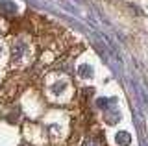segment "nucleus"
Listing matches in <instances>:
<instances>
[{"label": "nucleus", "instance_id": "nucleus-1", "mask_svg": "<svg viewBox=\"0 0 148 146\" xmlns=\"http://www.w3.org/2000/svg\"><path fill=\"white\" fill-rule=\"evenodd\" d=\"M26 52H28V44L24 41H15V43H13V46H11L13 61H21V59L26 56Z\"/></svg>", "mask_w": 148, "mask_h": 146}, {"label": "nucleus", "instance_id": "nucleus-2", "mask_svg": "<svg viewBox=\"0 0 148 146\" xmlns=\"http://www.w3.org/2000/svg\"><path fill=\"white\" fill-rule=\"evenodd\" d=\"M0 13H2V15H15L17 6L13 2H9V0H2V2H0Z\"/></svg>", "mask_w": 148, "mask_h": 146}, {"label": "nucleus", "instance_id": "nucleus-3", "mask_svg": "<svg viewBox=\"0 0 148 146\" xmlns=\"http://www.w3.org/2000/svg\"><path fill=\"white\" fill-rule=\"evenodd\" d=\"M65 87H67V81H59V83H56V85H52V93H56V94H61L63 91H65Z\"/></svg>", "mask_w": 148, "mask_h": 146}, {"label": "nucleus", "instance_id": "nucleus-4", "mask_svg": "<svg viewBox=\"0 0 148 146\" xmlns=\"http://www.w3.org/2000/svg\"><path fill=\"white\" fill-rule=\"evenodd\" d=\"M117 143L119 144H128L130 143V135L126 133V131H120V133L117 135Z\"/></svg>", "mask_w": 148, "mask_h": 146}, {"label": "nucleus", "instance_id": "nucleus-5", "mask_svg": "<svg viewBox=\"0 0 148 146\" xmlns=\"http://www.w3.org/2000/svg\"><path fill=\"white\" fill-rule=\"evenodd\" d=\"M78 72H80L83 78H87V76H91V72H92V70H91V67H89V65H82L80 68H78Z\"/></svg>", "mask_w": 148, "mask_h": 146}, {"label": "nucleus", "instance_id": "nucleus-6", "mask_svg": "<svg viewBox=\"0 0 148 146\" xmlns=\"http://www.w3.org/2000/svg\"><path fill=\"white\" fill-rule=\"evenodd\" d=\"M82 146H100V143H96L95 139H87V141H85V143H83Z\"/></svg>", "mask_w": 148, "mask_h": 146}]
</instances>
